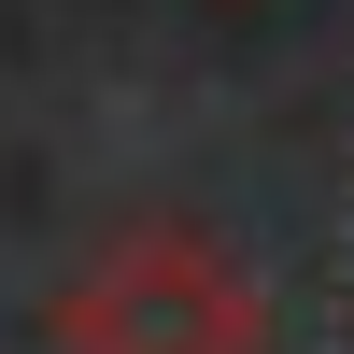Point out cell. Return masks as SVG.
<instances>
[{
	"mask_svg": "<svg viewBox=\"0 0 354 354\" xmlns=\"http://www.w3.org/2000/svg\"><path fill=\"white\" fill-rule=\"evenodd\" d=\"M57 354H270V298L213 227H113L57 298Z\"/></svg>",
	"mask_w": 354,
	"mask_h": 354,
	"instance_id": "cell-1",
	"label": "cell"
}]
</instances>
